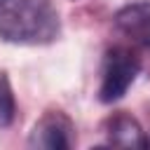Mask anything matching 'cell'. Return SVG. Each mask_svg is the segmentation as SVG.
Returning <instances> with one entry per match:
<instances>
[{
	"label": "cell",
	"instance_id": "cell-1",
	"mask_svg": "<svg viewBox=\"0 0 150 150\" xmlns=\"http://www.w3.org/2000/svg\"><path fill=\"white\" fill-rule=\"evenodd\" d=\"M61 35V16L52 0H0V40L42 47Z\"/></svg>",
	"mask_w": 150,
	"mask_h": 150
},
{
	"label": "cell",
	"instance_id": "cell-2",
	"mask_svg": "<svg viewBox=\"0 0 150 150\" xmlns=\"http://www.w3.org/2000/svg\"><path fill=\"white\" fill-rule=\"evenodd\" d=\"M141 73V59L127 47H110L103 56L101 66V84H98V101L110 105L124 98L129 87L136 82Z\"/></svg>",
	"mask_w": 150,
	"mask_h": 150
},
{
	"label": "cell",
	"instance_id": "cell-3",
	"mask_svg": "<svg viewBox=\"0 0 150 150\" xmlns=\"http://www.w3.org/2000/svg\"><path fill=\"white\" fill-rule=\"evenodd\" d=\"M30 148L68 150L75 145V124L63 110H47L28 134Z\"/></svg>",
	"mask_w": 150,
	"mask_h": 150
},
{
	"label": "cell",
	"instance_id": "cell-4",
	"mask_svg": "<svg viewBox=\"0 0 150 150\" xmlns=\"http://www.w3.org/2000/svg\"><path fill=\"white\" fill-rule=\"evenodd\" d=\"M103 134H105V143L108 145H120V148H150L148 131L141 127V122L134 115H129L124 110L112 112L110 117H105Z\"/></svg>",
	"mask_w": 150,
	"mask_h": 150
},
{
	"label": "cell",
	"instance_id": "cell-5",
	"mask_svg": "<svg viewBox=\"0 0 150 150\" xmlns=\"http://www.w3.org/2000/svg\"><path fill=\"white\" fill-rule=\"evenodd\" d=\"M112 23L131 42L150 47V0H134L120 7L112 16Z\"/></svg>",
	"mask_w": 150,
	"mask_h": 150
},
{
	"label": "cell",
	"instance_id": "cell-6",
	"mask_svg": "<svg viewBox=\"0 0 150 150\" xmlns=\"http://www.w3.org/2000/svg\"><path fill=\"white\" fill-rule=\"evenodd\" d=\"M16 120V98L7 73H0V129L12 127Z\"/></svg>",
	"mask_w": 150,
	"mask_h": 150
},
{
	"label": "cell",
	"instance_id": "cell-7",
	"mask_svg": "<svg viewBox=\"0 0 150 150\" xmlns=\"http://www.w3.org/2000/svg\"><path fill=\"white\" fill-rule=\"evenodd\" d=\"M148 136H150V134H148Z\"/></svg>",
	"mask_w": 150,
	"mask_h": 150
}]
</instances>
